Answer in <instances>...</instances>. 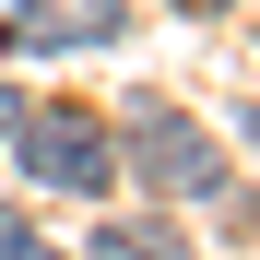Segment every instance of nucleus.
<instances>
[{"mask_svg": "<svg viewBox=\"0 0 260 260\" xmlns=\"http://www.w3.org/2000/svg\"><path fill=\"white\" fill-rule=\"evenodd\" d=\"M0 260H59V248L36 237V225H12V213H0Z\"/></svg>", "mask_w": 260, "mask_h": 260, "instance_id": "5", "label": "nucleus"}, {"mask_svg": "<svg viewBox=\"0 0 260 260\" xmlns=\"http://www.w3.org/2000/svg\"><path fill=\"white\" fill-rule=\"evenodd\" d=\"M95 260H189L166 225H95Z\"/></svg>", "mask_w": 260, "mask_h": 260, "instance_id": "4", "label": "nucleus"}, {"mask_svg": "<svg viewBox=\"0 0 260 260\" xmlns=\"http://www.w3.org/2000/svg\"><path fill=\"white\" fill-rule=\"evenodd\" d=\"M130 166H142L154 189H178V201H189V189L213 201V178H225V154H213L189 118H142V130H130Z\"/></svg>", "mask_w": 260, "mask_h": 260, "instance_id": "2", "label": "nucleus"}, {"mask_svg": "<svg viewBox=\"0 0 260 260\" xmlns=\"http://www.w3.org/2000/svg\"><path fill=\"white\" fill-rule=\"evenodd\" d=\"M118 36V0H12L0 12V48H95Z\"/></svg>", "mask_w": 260, "mask_h": 260, "instance_id": "3", "label": "nucleus"}, {"mask_svg": "<svg viewBox=\"0 0 260 260\" xmlns=\"http://www.w3.org/2000/svg\"><path fill=\"white\" fill-rule=\"evenodd\" d=\"M12 154H24L48 189H107V178H118V142H107V118H83V107H36V118L12 130Z\"/></svg>", "mask_w": 260, "mask_h": 260, "instance_id": "1", "label": "nucleus"}, {"mask_svg": "<svg viewBox=\"0 0 260 260\" xmlns=\"http://www.w3.org/2000/svg\"><path fill=\"white\" fill-rule=\"evenodd\" d=\"M237 130H248V142H260V107H248V118H237Z\"/></svg>", "mask_w": 260, "mask_h": 260, "instance_id": "6", "label": "nucleus"}, {"mask_svg": "<svg viewBox=\"0 0 260 260\" xmlns=\"http://www.w3.org/2000/svg\"><path fill=\"white\" fill-rule=\"evenodd\" d=\"M189 12H225V0H189Z\"/></svg>", "mask_w": 260, "mask_h": 260, "instance_id": "7", "label": "nucleus"}]
</instances>
